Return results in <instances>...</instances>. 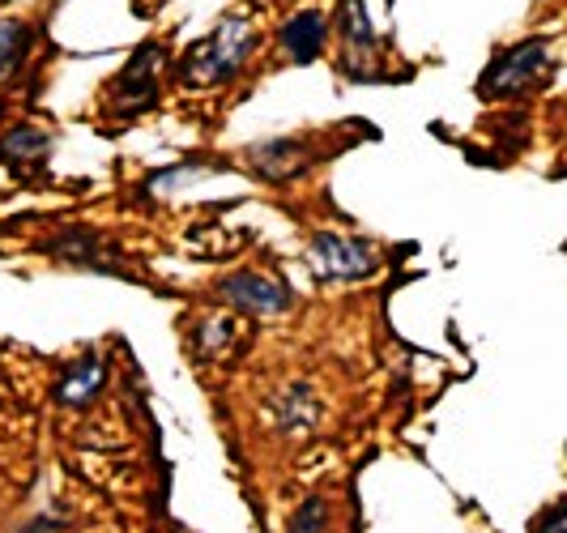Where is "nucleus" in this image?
I'll return each instance as SVG.
<instances>
[{
    "label": "nucleus",
    "mask_w": 567,
    "mask_h": 533,
    "mask_svg": "<svg viewBox=\"0 0 567 533\" xmlns=\"http://www.w3.org/2000/svg\"><path fill=\"white\" fill-rule=\"evenodd\" d=\"M260 34L248 18H223L209 34H200L197 43L184 48L179 57V82L188 85H223L244 73V64L252 60Z\"/></svg>",
    "instance_id": "f257e3e1"
},
{
    "label": "nucleus",
    "mask_w": 567,
    "mask_h": 533,
    "mask_svg": "<svg viewBox=\"0 0 567 533\" xmlns=\"http://www.w3.org/2000/svg\"><path fill=\"white\" fill-rule=\"evenodd\" d=\"M546 73H550V39H525V43L504 48L486 64V73L478 78V94L483 99H516L546 82Z\"/></svg>",
    "instance_id": "f03ea898"
},
{
    "label": "nucleus",
    "mask_w": 567,
    "mask_h": 533,
    "mask_svg": "<svg viewBox=\"0 0 567 533\" xmlns=\"http://www.w3.org/2000/svg\"><path fill=\"white\" fill-rule=\"evenodd\" d=\"M380 253L359 235H338V230H316L308 239V269L316 281H363L375 274Z\"/></svg>",
    "instance_id": "7ed1b4c3"
},
{
    "label": "nucleus",
    "mask_w": 567,
    "mask_h": 533,
    "mask_svg": "<svg viewBox=\"0 0 567 533\" xmlns=\"http://www.w3.org/2000/svg\"><path fill=\"white\" fill-rule=\"evenodd\" d=\"M158 64H163V48L158 43H145L142 52L124 64V73L112 82L115 115L128 120V115L154 107V99H158Z\"/></svg>",
    "instance_id": "20e7f679"
},
{
    "label": "nucleus",
    "mask_w": 567,
    "mask_h": 533,
    "mask_svg": "<svg viewBox=\"0 0 567 533\" xmlns=\"http://www.w3.org/2000/svg\"><path fill=\"white\" fill-rule=\"evenodd\" d=\"M218 295H223L235 311H244V316H260V320L282 316V311L290 308V290H286L282 281L269 278V274H256V269H244V274L223 278Z\"/></svg>",
    "instance_id": "39448f33"
},
{
    "label": "nucleus",
    "mask_w": 567,
    "mask_h": 533,
    "mask_svg": "<svg viewBox=\"0 0 567 533\" xmlns=\"http://www.w3.org/2000/svg\"><path fill=\"white\" fill-rule=\"evenodd\" d=\"M338 34H341V48H346L341 69H346L350 78H359V82H371L368 69H375V48H380V39H375V30H371L368 4H363V0H341Z\"/></svg>",
    "instance_id": "423d86ee"
},
{
    "label": "nucleus",
    "mask_w": 567,
    "mask_h": 533,
    "mask_svg": "<svg viewBox=\"0 0 567 533\" xmlns=\"http://www.w3.org/2000/svg\"><path fill=\"white\" fill-rule=\"evenodd\" d=\"M282 52L295 64H312L320 52H324V43H329V18L324 13H316V9H303V13H295L290 22L282 27Z\"/></svg>",
    "instance_id": "0eeeda50"
},
{
    "label": "nucleus",
    "mask_w": 567,
    "mask_h": 533,
    "mask_svg": "<svg viewBox=\"0 0 567 533\" xmlns=\"http://www.w3.org/2000/svg\"><path fill=\"white\" fill-rule=\"evenodd\" d=\"M48 154H52V133L48 129L18 124V129H9L0 137V163L4 167H39Z\"/></svg>",
    "instance_id": "6e6552de"
},
{
    "label": "nucleus",
    "mask_w": 567,
    "mask_h": 533,
    "mask_svg": "<svg viewBox=\"0 0 567 533\" xmlns=\"http://www.w3.org/2000/svg\"><path fill=\"white\" fill-rule=\"evenodd\" d=\"M103 385H107V367L99 363V359H82V363H73L56 380V401H64V406H90Z\"/></svg>",
    "instance_id": "1a4fd4ad"
},
{
    "label": "nucleus",
    "mask_w": 567,
    "mask_h": 533,
    "mask_svg": "<svg viewBox=\"0 0 567 533\" xmlns=\"http://www.w3.org/2000/svg\"><path fill=\"white\" fill-rule=\"evenodd\" d=\"M269 410H274V419L282 422L286 431H308V427H316V419H320V406H316L312 393H308L303 385L282 389V393L269 401Z\"/></svg>",
    "instance_id": "9d476101"
},
{
    "label": "nucleus",
    "mask_w": 567,
    "mask_h": 533,
    "mask_svg": "<svg viewBox=\"0 0 567 533\" xmlns=\"http://www.w3.org/2000/svg\"><path fill=\"white\" fill-rule=\"evenodd\" d=\"M30 48H34V30L18 18H0V82H9L27 64Z\"/></svg>",
    "instance_id": "9b49d317"
},
{
    "label": "nucleus",
    "mask_w": 567,
    "mask_h": 533,
    "mask_svg": "<svg viewBox=\"0 0 567 533\" xmlns=\"http://www.w3.org/2000/svg\"><path fill=\"white\" fill-rule=\"evenodd\" d=\"M324 525H329V504L320 495H312V500L299 504V512H290L286 533H324Z\"/></svg>",
    "instance_id": "f8f14e48"
},
{
    "label": "nucleus",
    "mask_w": 567,
    "mask_h": 533,
    "mask_svg": "<svg viewBox=\"0 0 567 533\" xmlns=\"http://www.w3.org/2000/svg\"><path fill=\"white\" fill-rule=\"evenodd\" d=\"M230 320L227 316H214V320H205L197 329V355H205V359H214V355H223L230 346Z\"/></svg>",
    "instance_id": "ddd939ff"
},
{
    "label": "nucleus",
    "mask_w": 567,
    "mask_h": 533,
    "mask_svg": "<svg viewBox=\"0 0 567 533\" xmlns=\"http://www.w3.org/2000/svg\"><path fill=\"white\" fill-rule=\"evenodd\" d=\"M534 533H567V500H559L555 508H546L538 516Z\"/></svg>",
    "instance_id": "4468645a"
},
{
    "label": "nucleus",
    "mask_w": 567,
    "mask_h": 533,
    "mask_svg": "<svg viewBox=\"0 0 567 533\" xmlns=\"http://www.w3.org/2000/svg\"><path fill=\"white\" fill-rule=\"evenodd\" d=\"M64 525H69L64 512H39V516H30L18 533H64Z\"/></svg>",
    "instance_id": "2eb2a0df"
}]
</instances>
